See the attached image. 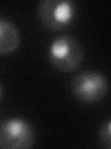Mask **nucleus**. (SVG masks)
<instances>
[{"instance_id":"obj_5","label":"nucleus","mask_w":111,"mask_h":149,"mask_svg":"<svg viewBox=\"0 0 111 149\" xmlns=\"http://www.w3.org/2000/svg\"><path fill=\"white\" fill-rule=\"evenodd\" d=\"M21 44V34L15 23L0 18V55L14 52Z\"/></svg>"},{"instance_id":"obj_1","label":"nucleus","mask_w":111,"mask_h":149,"mask_svg":"<svg viewBox=\"0 0 111 149\" xmlns=\"http://www.w3.org/2000/svg\"><path fill=\"white\" fill-rule=\"evenodd\" d=\"M84 49L80 41L69 35H62L52 41L48 49V59L61 72H72L83 62Z\"/></svg>"},{"instance_id":"obj_2","label":"nucleus","mask_w":111,"mask_h":149,"mask_svg":"<svg viewBox=\"0 0 111 149\" xmlns=\"http://www.w3.org/2000/svg\"><path fill=\"white\" fill-rule=\"evenodd\" d=\"M71 88L78 100L92 104L105 98L108 91V82L103 74L85 70L72 78Z\"/></svg>"},{"instance_id":"obj_7","label":"nucleus","mask_w":111,"mask_h":149,"mask_svg":"<svg viewBox=\"0 0 111 149\" xmlns=\"http://www.w3.org/2000/svg\"><path fill=\"white\" fill-rule=\"evenodd\" d=\"M3 96H4V88H3L2 83L0 82V102H1Z\"/></svg>"},{"instance_id":"obj_4","label":"nucleus","mask_w":111,"mask_h":149,"mask_svg":"<svg viewBox=\"0 0 111 149\" xmlns=\"http://www.w3.org/2000/svg\"><path fill=\"white\" fill-rule=\"evenodd\" d=\"M37 11L44 25L58 31L72 22L76 14V6L71 0H42L38 4Z\"/></svg>"},{"instance_id":"obj_3","label":"nucleus","mask_w":111,"mask_h":149,"mask_svg":"<svg viewBox=\"0 0 111 149\" xmlns=\"http://www.w3.org/2000/svg\"><path fill=\"white\" fill-rule=\"evenodd\" d=\"M34 142V128L26 119L14 118L0 123V148L27 149Z\"/></svg>"},{"instance_id":"obj_6","label":"nucleus","mask_w":111,"mask_h":149,"mask_svg":"<svg viewBox=\"0 0 111 149\" xmlns=\"http://www.w3.org/2000/svg\"><path fill=\"white\" fill-rule=\"evenodd\" d=\"M98 141L102 147L111 148V122L109 119L101 125L98 132Z\"/></svg>"}]
</instances>
